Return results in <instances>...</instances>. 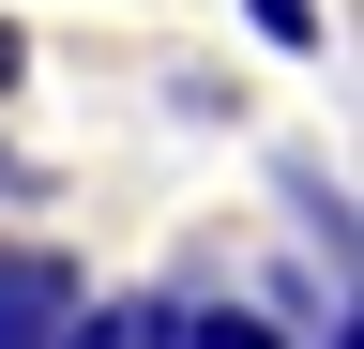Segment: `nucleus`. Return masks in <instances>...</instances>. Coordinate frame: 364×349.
Wrapping results in <instances>:
<instances>
[{"instance_id": "obj_1", "label": "nucleus", "mask_w": 364, "mask_h": 349, "mask_svg": "<svg viewBox=\"0 0 364 349\" xmlns=\"http://www.w3.org/2000/svg\"><path fill=\"white\" fill-rule=\"evenodd\" d=\"M76 258H46V243H0V349H46V334H76Z\"/></svg>"}, {"instance_id": "obj_3", "label": "nucleus", "mask_w": 364, "mask_h": 349, "mask_svg": "<svg viewBox=\"0 0 364 349\" xmlns=\"http://www.w3.org/2000/svg\"><path fill=\"white\" fill-rule=\"evenodd\" d=\"M0 183H16V167H0Z\"/></svg>"}, {"instance_id": "obj_2", "label": "nucleus", "mask_w": 364, "mask_h": 349, "mask_svg": "<svg viewBox=\"0 0 364 349\" xmlns=\"http://www.w3.org/2000/svg\"><path fill=\"white\" fill-rule=\"evenodd\" d=\"M16 61H31V46H16V31H0V92H16Z\"/></svg>"}]
</instances>
